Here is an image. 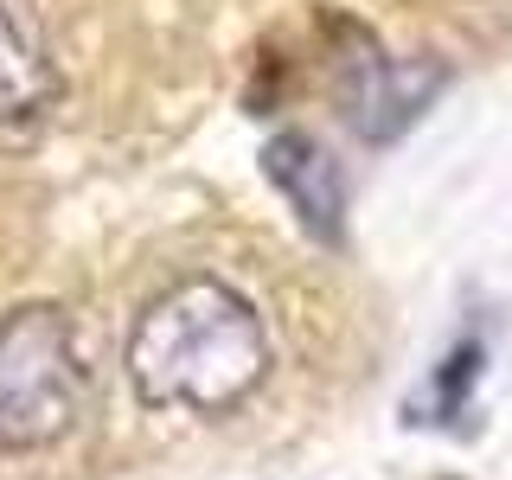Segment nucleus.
Listing matches in <instances>:
<instances>
[{"mask_svg": "<svg viewBox=\"0 0 512 480\" xmlns=\"http://www.w3.org/2000/svg\"><path fill=\"white\" fill-rule=\"evenodd\" d=\"M122 365L148 410L224 416L263 384L269 333H263V314L231 282L186 276L141 308Z\"/></svg>", "mask_w": 512, "mask_h": 480, "instance_id": "1", "label": "nucleus"}, {"mask_svg": "<svg viewBox=\"0 0 512 480\" xmlns=\"http://www.w3.org/2000/svg\"><path fill=\"white\" fill-rule=\"evenodd\" d=\"M52 96V71H45L39 45L26 39V26L0 7V116H26Z\"/></svg>", "mask_w": 512, "mask_h": 480, "instance_id": "5", "label": "nucleus"}, {"mask_svg": "<svg viewBox=\"0 0 512 480\" xmlns=\"http://www.w3.org/2000/svg\"><path fill=\"white\" fill-rule=\"evenodd\" d=\"M263 173L276 180V192L288 199V212L308 224L314 237L340 244V224H346V180L327 154L314 148L308 135H276L263 148Z\"/></svg>", "mask_w": 512, "mask_h": 480, "instance_id": "4", "label": "nucleus"}, {"mask_svg": "<svg viewBox=\"0 0 512 480\" xmlns=\"http://www.w3.org/2000/svg\"><path fill=\"white\" fill-rule=\"evenodd\" d=\"M442 90L436 64H384V58H359L346 84V122L359 141H397L404 128L423 116V103Z\"/></svg>", "mask_w": 512, "mask_h": 480, "instance_id": "3", "label": "nucleus"}, {"mask_svg": "<svg viewBox=\"0 0 512 480\" xmlns=\"http://www.w3.org/2000/svg\"><path fill=\"white\" fill-rule=\"evenodd\" d=\"M84 410V352L45 301L0 320V448H45Z\"/></svg>", "mask_w": 512, "mask_h": 480, "instance_id": "2", "label": "nucleus"}]
</instances>
